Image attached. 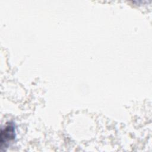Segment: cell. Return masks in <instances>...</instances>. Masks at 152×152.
<instances>
[{
	"label": "cell",
	"mask_w": 152,
	"mask_h": 152,
	"mask_svg": "<svg viewBox=\"0 0 152 152\" xmlns=\"http://www.w3.org/2000/svg\"><path fill=\"white\" fill-rule=\"evenodd\" d=\"M1 142L2 145L4 144L6 146L10 142L13 140L15 138V129L13 124H10L6 126L4 130H2L1 135Z\"/></svg>",
	"instance_id": "1"
}]
</instances>
